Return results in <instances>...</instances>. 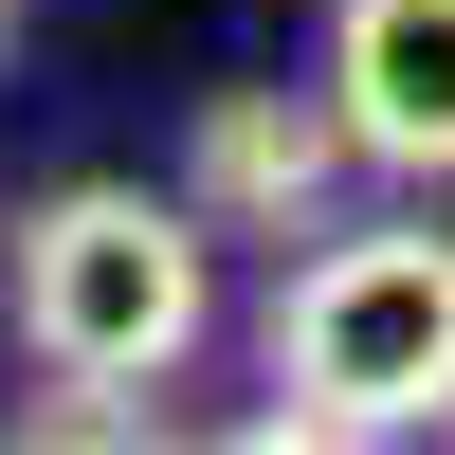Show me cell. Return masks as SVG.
Masks as SVG:
<instances>
[{
	"instance_id": "6da1fadb",
	"label": "cell",
	"mask_w": 455,
	"mask_h": 455,
	"mask_svg": "<svg viewBox=\"0 0 455 455\" xmlns=\"http://www.w3.org/2000/svg\"><path fill=\"white\" fill-rule=\"evenodd\" d=\"M274 401L255 437L274 455H347V437H437L455 419V237L437 219H364L310 274L274 291Z\"/></svg>"
},
{
	"instance_id": "7a4b0ae2",
	"label": "cell",
	"mask_w": 455,
	"mask_h": 455,
	"mask_svg": "<svg viewBox=\"0 0 455 455\" xmlns=\"http://www.w3.org/2000/svg\"><path fill=\"white\" fill-rule=\"evenodd\" d=\"M0 310L36 383H182L219 328V219L146 182H55L0 255Z\"/></svg>"
},
{
	"instance_id": "3957f363",
	"label": "cell",
	"mask_w": 455,
	"mask_h": 455,
	"mask_svg": "<svg viewBox=\"0 0 455 455\" xmlns=\"http://www.w3.org/2000/svg\"><path fill=\"white\" fill-rule=\"evenodd\" d=\"M347 164L364 146H347V109H328V73L310 92H201V128H182V201H201L219 237H310Z\"/></svg>"
},
{
	"instance_id": "277c9868",
	"label": "cell",
	"mask_w": 455,
	"mask_h": 455,
	"mask_svg": "<svg viewBox=\"0 0 455 455\" xmlns=\"http://www.w3.org/2000/svg\"><path fill=\"white\" fill-rule=\"evenodd\" d=\"M328 109L364 164L455 182V0H328Z\"/></svg>"
},
{
	"instance_id": "5b68a950",
	"label": "cell",
	"mask_w": 455,
	"mask_h": 455,
	"mask_svg": "<svg viewBox=\"0 0 455 455\" xmlns=\"http://www.w3.org/2000/svg\"><path fill=\"white\" fill-rule=\"evenodd\" d=\"M0 19H19V0H0Z\"/></svg>"
}]
</instances>
